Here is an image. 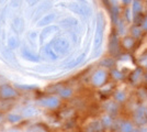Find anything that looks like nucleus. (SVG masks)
<instances>
[{
	"instance_id": "nucleus-6",
	"label": "nucleus",
	"mask_w": 147,
	"mask_h": 132,
	"mask_svg": "<svg viewBox=\"0 0 147 132\" xmlns=\"http://www.w3.org/2000/svg\"><path fill=\"white\" fill-rule=\"evenodd\" d=\"M54 18H55V16H54V14H49V18L46 17V18H45V19L43 20V22H44V21H47V23H49V21H51V20H52V19H54Z\"/></svg>"
},
{
	"instance_id": "nucleus-4",
	"label": "nucleus",
	"mask_w": 147,
	"mask_h": 132,
	"mask_svg": "<svg viewBox=\"0 0 147 132\" xmlns=\"http://www.w3.org/2000/svg\"><path fill=\"white\" fill-rule=\"evenodd\" d=\"M101 40H102V26H101V23H99L98 29H97V33H96V41H94L96 47H98L99 45H100Z\"/></svg>"
},
{
	"instance_id": "nucleus-3",
	"label": "nucleus",
	"mask_w": 147,
	"mask_h": 132,
	"mask_svg": "<svg viewBox=\"0 0 147 132\" xmlns=\"http://www.w3.org/2000/svg\"><path fill=\"white\" fill-rule=\"evenodd\" d=\"M104 79H105V74H104L103 72H98L96 75L93 76V78H92V81H93V83L96 85H101L104 82Z\"/></svg>"
},
{
	"instance_id": "nucleus-7",
	"label": "nucleus",
	"mask_w": 147,
	"mask_h": 132,
	"mask_svg": "<svg viewBox=\"0 0 147 132\" xmlns=\"http://www.w3.org/2000/svg\"><path fill=\"white\" fill-rule=\"evenodd\" d=\"M37 1H38V0H28V2H29L30 5H34V3L37 2Z\"/></svg>"
},
{
	"instance_id": "nucleus-5",
	"label": "nucleus",
	"mask_w": 147,
	"mask_h": 132,
	"mask_svg": "<svg viewBox=\"0 0 147 132\" xmlns=\"http://www.w3.org/2000/svg\"><path fill=\"white\" fill-rule=\"evenodd\" d=\"M17 45H18V42H17V40H16L14 38L10 39V41H9V46H10V47H12V49H14Z\"/></svg>"
},
{
	"instance_id": "nucleus-1",
	"label": "nucleus",
	"mask_w": 147,
	"mask_h": 132,
	"mask_svg": "<svg viewBox=\"0 0 147 132\" xmlns=\"http://www.w3.org/2000/svg\"><path fill=\"white\" fill-rule=\"evenodd\" d=\"M52 49L56 54H64L68 49V42L65 39H58L52 43Z\"/></svg>"
},
{
	"instance_id": "nucleus-2",
	"label": "nucleus",
	"mask_w": 147,
	"mask_h": 132,
	"mask_svg": "<svg viewBox=\"0 0 147 132\" xmlns=\"http://www.w3.org/2000/svg\"><path fill=\"white\" fill-rule=\"evenodd\" d=\"M69 8L73 10L74 12L79 13V14H88V13L90 12L88 7L84 6V5H79V3H71L69 6Z\"/></svg>"
}]
</instances>
